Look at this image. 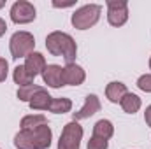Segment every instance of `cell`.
<instances>
[{
	"label": "cell",
	"instance_id": "cell-1",
	"mask_svg": "<svg viewBox=\"0 0 151 149\" xmlns=\"http://www.w3.org/2000/svg\"><path fill=\"white\" fill-rule=\"evenodd\" d=\"M51 128L42 125L35 130H19L14 137V146L18 149H47L51 146Z\"/></svg>",
	"mask_w": 151,
	"mask_h": 149
},
{
	"label": "cell",
	"instance_id": "cell-2",
	"mask_svg": "<svg viewBox=\"0 0 151 149\" xmlns=\"http://www.w3.org/2000/svg\"><path fill=\"white\" fill-rule=\"evenodd\" d=\"M46 47L53 56H62L67 65L74 63L76 54H77V46L76 40L65 32H53L46 37Z\"/></svg>",
	"mask_w": 151,
	"mask_h": 149
},
{
	"label": "cell",
	"instance_id": "cell-3",
	"mask_svg": "<svg viewBox=\"0 0 151 149\" xmlns=\"http://www.w3.org/2000/svg\"><path fill=\"white\" fill-rule=\"evenodd\" d=\"M100 12H102V7L99 4H88V5H83L81 9L76 11L70 21L77 30H88L99 21Z\"/></svg>",
	"mask_w": 151,
	"mask_h": 149
},
{
	"label": "cell",
	"instance_id": "cell-4",
	"mask_svg": "<svg viewBox=\"0 0 151 149\" xmlns=\"http://www.w3.org/2000/svg\"><path fill=\"white\" fill-rule=\"evenodd\" d=\"M35 39L30 32H16L9 40V49L12 58H27L30 53H34Z\"/></svg>",
	"mask_w": 151,
	"mask_h": 149
},
{
	"label": "cell",
	"instance_id": "cell-5",
	"mask_svg": "<svg viewBox=\"0 0 151 149\" xmlns=\"http://www.w3.org/2000/svg\"><path fill=\"white\" fill-rule=\"evenodd\" d=\"M83 139V128L77 121H70L63 126L60 140H58V149H79Z\"/></svg>",
	"mask_w": 151,
	"mask_h": 149
},
{
	"label": "cell",
	"instance_id": "cell-6",
	"mask_svg": "<svg viewBox=\"0 0 151 149\" xmlns=\"http://www.w3.org/2000/svg\"><path fill=\"white\" fill-rule=\"evenodd\" d=\"M35 7L27 0H18L11 7V19L18 25H27L35 19Z\"/></svg>",
	"mask_w": 151,
	"mask_h": 149
},
{
	"label": "cell",
	"instance_id": "cell-7",
	"mask_svg": "<svg viewBox=\"0 0 151 149\" xmlns=\"http://www.w3.org/2000/svg\"><path fill=\"white\" fill-rule=\"evenodd\" d=\"M128 19V4L125 0H109L107 2V21L113 27H121Z\"/></svg>",
	"mask_w": 151,
	"mask_h": 149
},
{
	"label": "cell",
	"instance_id": "cell-8",
	"mask_svg": "<svg viewBox=\"0 0 151 149\" xmlns=\"http://www.w3.org/2000/svg\"><path fill=\"white\" fill-rule=\"evenodd\" d=\"M84 79H86V74H84L83 67H79L76 63H69L62 69V81L67 86H79L84 82Z\"/></svg>",
	"mask_w": 151,
	"mask_h": 149
},
{
	"label": "cell",
	"instance_id": "cell-9",
	"mask_svg": "<svg viewBox=\"0 0 151 149\" xmlns=\"http://www.w3.org/2000/svg\"><path fill=\"white\" fill-rule=\"evenodd\" d=\"M100 111V100L97 95H88L84 98V105L79 109L77 112H74V121H79V119H86L93 114Z\"/></svg>",
	"mask_w": 151,
	"mask_h": 149
},
{
	"label": "cell",
	"instance_id": "cell-10",
	"mask_svg": "<svg viewBox=\"0 0 151 149\" xmlns=\"http://www.w3.org/2000/svg\"><path fill=\"white\" fill-rule=\"evenodd\" d=\"M42 79L51 88L63 86V81H62V67L60 65H46V69L42 72Z\"/></svg>",
	"mask_w": 151,
	"mask_h": 149
},
{
	"label": "cell",
	"instance_id": "cell-11",
	"mask_svg": "<svg viewBox=\"0 0 151 149\" xmlns=\"http://www.w3.org/2000/svg\"><path fill=\"white\" fill-rule=\"evenodd\" d=\"M25 69L34 75V77L39 75V74H42L44 69H46V60H44V56H42L40 53H30V54L25 58Z\"/></svg>",
	"mask_w": 151,
	"mask_h": 149
},
{
	"label": "cell",
	"instance_id": "cell-12",
	"mask_svg": "<svg viewBox=\"0 0 151 149\" xmlns=\"http://www.w3.org/2000/svg\"><path fill=\"white\" fill-rule=\"evenodd\" d=\"M51 102H53L51 95H49L44 88H40L37 93L30 98L28 105H30V109H32V111H49Z\"/></svg>",
	"mask_w": 151,
	"mask_h": 149
},
{
	"label": "cell",
	"instance_id": "cell-13",
	"mask_svg": "<svg viewBox=\"0 0 151 149\" xmlns=\"http://www.w3.org/2000/svg\"><path fill=\"white\" fill-rule=\"evenodd\" d=\"M127 93H128V91H127V86H125L123 82H119V81L109 82L107 88H106V97H107L109 102H113V104L121 102V98H123Z\"/></svg>",
	"mask_w": 151,
	"mask_h": 149
},
{
	"label": "cell",
	"instance_id": "cell-14",
	"mask_svg": "<svg viewBox=\"0 0 151 149\" xmlns=\"http://www.w3.org/2000/svg\"><path fill=\"white\" fill-rule=\"evenodd\" d=\"M113 133H114V126L109 119H100L93 126V135L95 137H100V139H106L107 140V139L113 137Z\"/></svg>",
	"mask_w": 151,
	"mask_h": 149
},
{
	"label": "cell",
	"instance_id": "cell-15",
	"mask_svg": "<svg viewBox=\"0 0 151 149\" xmlns=\"http://www.w3.org/2000/svg\"><path fill=\"white\" fill-rule=\"evenodd\" d=\"M12 79H14L16 84H19V88H25V86H32L34 84V75L25 69V65H18L14 69Z\"/></svg>",
	"mask_w": 151,
	"mask_h": 149
},
{
	"label": "cell",
	"instance_id": "cell-16",
	"mask_svg": "<svg viewBox=\"0 0 151 149\" xmlns=\"http://www.w3.org/2000/svg\"><path fill=\"white\" fill-rule=\"evenodd\" d=\"M119 105L123 107V111L127 112V114H135V112L141 109V98L137 95H134V93H127L121 98Z\"/></svg>",
	"mask_w": 151,
	"mask_h": 149
},
{
	"label": "cell",
	"instance_id": "cell-17",
	"mask_svg": "<svg viewBox=\"0 0 151 149\" xmlns=\"http://www.w3.org/2000/svg\"><path fill=\"white\" fill-rule=\"evenodd\" d=\"M42 125H47L46 116H42V114H30L21 119V130H35Z\"/></svg>",
	"mask_w": 151,
	"mask_h": 149
},
{
	"label": "cell",
	"instance_id": "cell-18",
	"mask_svg": "<svg viewBox=\"0 0 151 149\" xmlns=\"http://www.w3.org/2000/svg\"><path fill=\"white\" fill-rule=\"evenodd\" d=\"M70 109H72V102L69 98H53V102L49 105V111L55 114H65Z\"/></svg>",
	"mask_w": 151,
	"mask_h": 149
},
{
	"label": "cell",
	"instance_id": "cell-19",
	"mask_svg": "<svg viewBox=\"0 0 151 149\" xmlns=\"http://www.w3.org/2000/svg\"><path fill=\"white\" fill-rule=\"evenodd\" d=\"M39 90H40V86L37 84H32V86H25V88H19L18 90V98L21 100V102H30V98L37 93Z\"/></svg>",
	"mask_w": 151,
	"mask_h": 149
},
{
	"label": "cell",
	"instance_id": "cell-20",
	"mask_svg": "<svg viewBox=\"0 0 151 149\" xmlns=\"http://www.w3.org/2000/svg\"><path fill=\"white\" fill-rule=\"evenodd\" d=\"M137 88L146 91V93H151V74H144L137 79Z\"/></svg>",
	"mask_w": 151,
	"mask_h": 149
},
{
	"label": "cell",
	"instance_id": "cell-21",
	"mask_svg": "<svg viewBox=\"0 0 151 149\" xmlns=\"http://www.w3.org/2000/svg\"><path fill=\"white\" fill-rule=\"evenodd\" d=\"M107 140L106 139H100V137H91L90 140H88V149H107Z\"/></svg>",
	"mask_w": 151,
	"mask_h": 149
},
{
	"label": "cell",
	"instance_id": "cell-22",
	"mask_svg": "<svg viewBox=\"0 0 151 149\" xmlns=\"http://www.w3.org/2000/svg\"><path fill=\"white\" fill-rule=\"evenodd\" d=\"M7 69H9L7 62H5L4 58H0V82L7 79Z\"/></svg>",
	"mask_w": 151,
	"mask_h": 149
},
{
	"label": "cell",
	"instance_id": "cell-23",
	"mask_svg": "<svg viewBox=\"0 0 151 149\" xmlns=\"http://www.w3.org/2000/svg\"><path fill=\"white\" fill-rule=\"evenodd\" d=\"M144 119H146L148 126L151 128V105H148V107H146V112H144Z\"/></svg>",
	"mask_w": 151,
	"mask_h": 149
},
{
	"label": "cell",
	"instance_id": "cell-24",
	"mask_svg": "<svg viewBox=\"0 0 151 149\" xmlns=\"http://www.w3.org/2000/svg\"><path fill=\"white\" fill-rule=\"evenodd\" d=\"M53 5H55V7H70V5H74V2H65V4H60V2H53Z\"/></svg>",
	"mask_w": 151,
	"mask_h": 149
},
{
	"label": "cell",
	"instance_id": "cell-25",
	"mask_svg": "<svg viewBox=\"0 0 151 149\" xmlns=\"http://www.w3.org/2000/svg\"><path fill=\"white\" fill-rule=\"evenodd\" d=\"M5 30H7V25H5V21H4V19L0 18V37H2L4 34H5Z\"/></svg>",
	"mask_w": 151,
	"mask_h": 149
},
{
	"label": "cell",
	"instance_id": "cell-26",
	"mask_svg": "<svg viewBox=\"0 0 151 149\" xmlns=\"http://www.w3.org/2000/svg\"><path fill=\"white\" fill-rule=\"evenodd\" d=\"M4 5H5V0H0V9H2Z\"/></svg>",
	"mask_w": 151,
	"mask_h": 149
},
{
	"label": "cell",
	"instance_id": "cell-27",
	"mask_svg": "<svg viewBox=\"0 0 151 149\" xmlns=\"http://www.w3.org/2000/svg\"><path fill=\"white\" fill-rule=\"evenodd\" d=\"M150 69H151V58H150Z\"/></svg>",
	"mask_w": 151,
	"mask_h": 149
}]
</instances>
